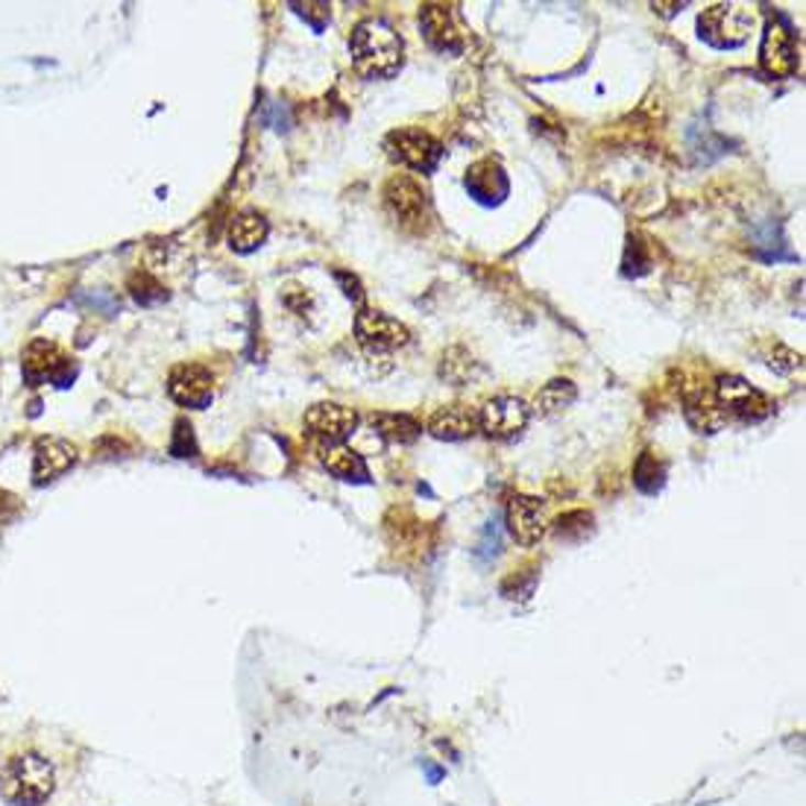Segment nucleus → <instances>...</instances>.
Masks as SVG:
<instances>
[{
	"label": "nucleus",
	"instance_id": "f257e3e1",
	"mask_svg": "<svg viewBox=\"0 0 806 806\" xmlns=\"http://www.w3.org/2000/svg\"><path fill=\"white\" fill-rule=\"evenodd\" d=\"M350 53L364 79H390L402 68L405 44L394 26L382 18H367L355 26L350 38Z\"/></svg>",
	"mask_w": 806,
	"mask_h": 806
},
{
	"label": "nucleus",
	"instance_id": "f03ea898",
	"mask_svg": "<svg viewBox=\"0 0 806 806\" xmlns=\"http://www.w3.org/2000/svg\"><path fill=\"white\" fill-rule=\"evenodd\" d=\"M56 790V769L47 757H9L0 769V801L9 806H44Z\"/></svg>",
	"mask_w": 806,
	"mask_h": 806
},
{
	"label": "nucleus",
	"instance_id": "7ed1b4c3",
	"mask_svg": "<svg viewBox=\"0 0 806 806\" xmlns=\"http://www.w3.org/2000/svg\"><path fill=\"white\" fill-rule=\"evenodd\" d=\"M385 147L390 158H396L399 165L411 167V170H420V174H431L440 165V158H443V144L431 132L413 130V126L390 132Z\"/></svg>",
	"mask_w": 806,
	"mask_h": 806
},
{
	"label": "nucleus",
	"instance_id": "20e7f679",
	"mask_svg": "<svg viewBox=\"0 0 806 806\" xmlns=\"http://www.w3.org/2000/svg\"><path fill=\"white\" fill-rule=\"evenodd\" d=\"M751 15L742 7H730V3H719L710 7L698 18V33L713 47H739L746 44L748 33H751Z\"/></svg>",
	"mask_w": 806,
	"mask_h": 806
},
{
	"label": "nucleus",
	"instance_id": "39448f33",
	"mask_svg": "<svg viewBox=\"0 0 806 806\" xmlns=\"http://www.w3.org/2000/svg\"><path fill=\"white\" fill-rule=\"evenodd\" d=\"M713 394H716V399H719V405L725 408L728 417L733 413V417H739V420L746 422H760L774 411L772 399L765 394H760L757 387H751L746 378L739 376L716 378Z\"/></svg>",
	"mask_w": 806,
	"mask_h": 806
},
{
	"label": "nucleus",
	"instance_id": "423d86ee",
	"mask_svg": "<svg viewBox=\"0 0 806 806\" xmlns=\"http://www.w3.org/2000/svg\"><path fill=\"white\" fill-rule=\"evenodd\" d=\"M531 422V408L519 396H496L478 411V429L490 440H517Z\"/></svg>",
	"mask_w": 806,
	"mask_h": 806
},
{
	"label": "nucleus",
	"instance_id": "0eeeda50",
	"mask_svg": "<svg viewBox=\"0 0 806 806\" xmlns=\"http://www.w3.org/2000/svg\"><path fill=\"white\" fill-rule=\"evenodd\" d=\"M355 334L369 355H385L411 341V332L399 320L385 311H373V308H361L355 317Z\"/></svg>",
	"mask_w": 806,
	"mask_h": 806
},
{
	"label": "nucleus",
	"instance_id": "6e6552de",
	"mask_svg": "<svg viewBox=\"0 0 806 806\" xmlns=\"http://www.w3.org/2000/svg\"><path fill=\"white\" fill-rule=\"evenodd\" d=\"M385 206L396 223H402L405 229L422 227V220L429 218V197L411 176H394L385 185Z\"/></svg>",
	"mask_w": 806,
	"mask_h": 806
},
{
	"label": "nucleus",
	"instance_id": "1a4fd4ad",
	"mask_svg": "<svg viewBox=\"0 0 806 806\" xmlns=\"http://www.w3.org/2000/svg\"><path fill=\"white\" fill-rule=\"evenodd\" d=\"M760 65L772 79H786L798 70V47L795 33L786 21H772L765 26L763 47H760Z\"/></svg>",
	"mask_w": 806,
	"mask_h": 806
},
{
	"label": "nucleus",
	"instance_id": "9d476101",
	"mask_svg": "<svg viewBox=\"0 0 806 806\" xmlns=\"http://www.w3.org/2000/svg\"><path fill=\"white\" fill-rule=\"evenodd\" d=\"M358 429V413L338 402H320L308 408L306 413V431L323 446H338L350 438L352 431Z\"/></svg>",
	"mask_w": 806,
	"mask_h": 806
},
{
	"label": "nucleus",
	"instance_id": "9b49d317",
	"mask_svg": "<svg viewBox=\"0 0 806 806\" xmlns=\"http://www.w3.org/2000/svg\"><path fill=\"white\" fill-rule=\"evenodd\" d=\"M508 531L519 545H537L545 534V501L537 496H514L508 501Z\"/></svg>",
	"mask_w": 806,
	"mask_h": 806
},
{
	"label": "nucleus",
	"instance_id": "f8f14e48",
	"mask_svg": "<svg viewBox=\"0 0 806 806\" xmlns=\"http://www.w3.org/2000/svg\"><path fill=\"white\" fill-rule=\"evenodd\" d=\"M167 394L185 408H206L214 396V376L200 364H183L170 373Z\"/></svg>",
	"mask_w": 806,
	"mask_h": 806
},
{
	"label": "nucleus",
	"instance_id": "ddd939ff",
	"mask_svg": "<svg viewBox=\"0 0 806 806\" xmlns=\"http://www.w3.org/2000/svg\"><path fill=\"white\" fill-rule=\"evenodd\" d=\"M77 461V449L70 446L68 440L62 438H42L35 443L33 457V484L44 487V484L56 482L59 475H65Z\"/></svg>",
	"mask_w": 806,
	"mask_h": 806
},
{
	"label": "nucleus",
	"instance_id": "4468645a",
	"mask_svg": "<svg viewBox=\"0 0 806 806\" xmlns=\"http://www.w3.org/2000/svg\"><path fill=\"white\" fill-rule=\"evenodd\" d=\"M684 413L686 422H689L698 434H716V431L725 429L730 420L728 413H725V408L719 405V399H716V394L707 390L704 385L686 390Z\"/></svg>",
	"mask_w": 806,
	"mask_h": 806
},
{
	"label": "nucleus",
	"instance_id": "2eb2a0df",
	"mask_svg": "<svg viewBox=\"0 0 806 806\" xmlns=\"http://www.w3.org/2000/svg\"><path fill=\"white\" fill-rule=\"evenodd\" d=\"M420 24L422 33H426V38H429V44L434 51L452 53V56L464 51V35H461V30L455 26V18H452L449 7H443V3H429V7H422Z\"/></svg>",
	"mask_w": 806,
	"mask_h": 806
},
{
	"label": "nucleus",
	"instance_id": "dca6fc26",
	"mask_svg": "<svg viewBox=\"0 0 806 806\" xmlns=\"http://www.w3.org/2000/svg\"><path fill=\"white\" fill-rule=\"evenodd\" d=\"M508 188V176H505V170L493 158H484V162H478V165L466 170V191L473 194L478 202H484V206L505 200Z\"/></svg>",
	"mask_w": 806,
	"mask_h": 806
},
{
	"label": "nucleus",
	"instance_id": "f3484780",
	"mask_svg": "<svg viewBox=\"0 0 806 806\" xmlns=\"http://www.w3.org/2000/svg\"><path fill=\"white\" fill-rule=\"evenodd\" d=\"M478 429V413L470 411L466 405H449L440 408L429 422L431 438L438 440H466L473 438Z\"/></svg>",
	"mask_w": 806,
	"mask_h": 806
},
{
	"label": "nucleus",
	"instance_id": "a211bd4d",
	"mask_svg": "<svg viewBox=\"0 0 806 806\" xmlns=\"http://www.w3.org/2000/svg\"><path fill=\"white\" fill-rule=\"evenodd\" d=\"M65 358L51 341H35L30 343V350L24 352V376L26 382H42V378H59V369H65Z\"/></svg>",
	"mask_w": 806,
	"mask_h": 806
},
{
	"label": "nucleus",
	"instance_id": "6ab92c4d",
	"mask_svg": "<svg viewBox=\"0 0 806 806\" xmlns=\"http://www.w3.org/2000/svg\"><path fill=\"white\" fill-rule=\"evenodd\" d=\"M323 466L334 478H341V482H350V484H367L369 482V470L364 464V457L358 452H352L350 446H325L323 449Z\"/></svg>",
	"mask_w": 806,
	"mask_h": 806
},
{
	"label": "nucleus",
	"instance_id": "aec40b11",
	"mask_svg": "<svg viewBox=\"0 0 806 806\" xmlns=\"http://www.w3.org/2000/svg\"><path fill=\"white\" fill-rule=\"evenodd\" d=\"M267 232H270V227H267V220L258 211H244L229 227V246L235 253H253V250L264 244Z\"/></svg>",
	"mask_w": 806,
	"mask_h": 806
},
{
	"label": "nucleus",
	"instance_id": "412c9836",
	"mask_svg": "<svg viewBox=\"0 0 806 806\" xmlns=\"http://www.w3.org/2000/svg\"><path fill=\"white\" fill-rule=\"evenodd\" d=\"M373 426L390 443H413L422 434V426L408 413H376Z\"/></svg>",
	"mask_w": 806,
	"mask_h": 806
},
{
	"label": "nucleus",
	"instance_id": "4be33fe9",
	"mask_svg": "<svg viewBox=\"0 0 806 806\" xmlns=\"http://www.w3.org/2000/svg\"><path fill=\"white\" fill-rule=\"evenodd\" d=\"M575 399H578V387L572 385L570 378H552L537 394V411L552 417V413H561L563 408H570Z\"/></svg>",
	"mask_w": 806,
	"mask_h": 806
},
{
	"label": "nucleus",
	"instance_id": "5701e85b",
	"mask_svg": "<svg viewBox=\"0 0 806 806\" xmlns=\"http://www.w3.org/2000/svg\"><path fill=\"white\" fill-rule=\"evenodd\" d=\"M663 478H666V466L660 464L654 452H642L640 461H637V470H633V482L642 493H658L663 487Z\"/></svg>",
	"mask_w": 806,
	"mask_h": 806
},
{
	"label": "nucleus",
	"instance_id": "b1692460",
	"mask_svg": "<svg viewBox=\"0 0 806 806\" xmlns=\"http://www.w3.org/2000/svg\"><path fill=\"white\" fill-rule=\"evenodd\" d=\"M501 552V531H499V522L493 519V522H487V528H484V537H482V543H478V549H475V557L484 563H490L493 557H499Z\"/></svg>",
	"mask_w": 806,
	"mask_h": 806
},
{
	"label": "nucleus",
	"instance_id": "393cba45",
	"mask_svg": "<svg viewBox=\"0 0 806 806\" xmlns=\"http://www.w3.org/2000/svg\"><path fill=\"white\" fill-rule=\"evenodd\" d=\"M589 522H593V517H589L587 510H572V514L557 519L554 531H557V537H563V540H572V531H578V537L587 534Z\"/></svg>",
	"mask_w": 806,
	"mask_h": 806
},
{
	"label": "nucleus",
	"instance_id": "a878e982",
	"mask_svg": "<svg viewBox=\"0 0 806 806\" xmlns=\"http://www.w3.org/2000/svg\"><path fill=\"white\" fill-rule=\"evenodd\" d=\"M170 452H174L176 457H194V452H197V443H194V429L188 420L176 422Z\"/></svg>",
	"mask_w": 806,
	"mask_h": 806
},
{
	"label": "nucleus",
	"instance_id": "bb28decb",
	"mask_svg": "<svg viewBox=\"0 0 806 806\" xmlns=\"http://www.w3.org/2000/svg\"><path fill=\"white\" fill-rule=\"evenodd\" d=\"M294 9L302 18H308L314 24V30H323L325 21H329V7L325 3H294Z\"/></svg>",
	"mask_w": 806,
	"mask_h": 806
},
{
	"label": "nucleus",
	"instance_id": "cd10ccee",
	"mask_svg": "<svg viewBox=\"0 0 806 806\" xmlns=\"http://www.w3.org/2000/svg\"><path fill=\"white\" fill-rule=\"evenodd\" d=\"M334 279L343 281V288H346V290H343V294H346V297L355 299V302H361V299H364V294H361L358 279H355V276H352V279H350V276H346V273H334Z\"/></svg>",
	"mask_w": 806,
	"mask_h": 806
}]
</instances>
